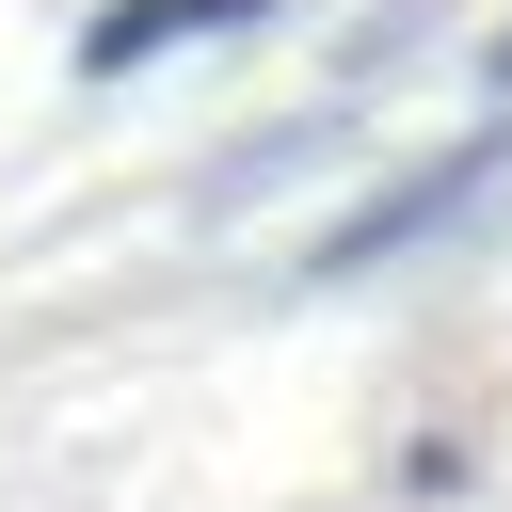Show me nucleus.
Returning <instances> with one entry per match:
<instances>
[{
  "label": "nucleus",
  "mask_w": 512,
  "mask_h": 512,
  "mask_svg": "<svg viewBox=\"0 0 512 512\" xmlns=\"http://www.w3.org/2000/svg\"><path fill=\"white\" fill-rule=\"evenodd\" d=\"M496 176H512V112H480V128H464V144H432V160H400L368 208H336V224L304 240V272H320V288H336V272H384V256H416L432 224H464Z\"/></svg>",
  "instance_id": "1"
},
{
  "label": "nucleus",
  "mask_w": 512,
  "mask_h": 512,
  "mask_svg": "<svg viewBox=\"0 0 512 512\" xmlns=\"http://www.w3.org/2000/svg\"><path fill=\"white\" fill-rule=\"evenodd\" d=\"M272 0H112L96 32H80V80H128V64H160V48H208V32H256Z\"/></svg>",
  "instance_id": "2"
},
{
  "label": "nucleus",
  "mask_w": 512,
  "mask_h": 512,
  "mask_svg": "<svg viewBox=\"0 0 512 512\" xmlns=\"http://www.w3.org/2000/svg\"><path fill=\"white\" fill-rule=\"evenodd\" d=\"M480 64H496V96H512V32H496V48H480Z\"/></svg>",
  "instance_id": "3"
}]
</instances>
